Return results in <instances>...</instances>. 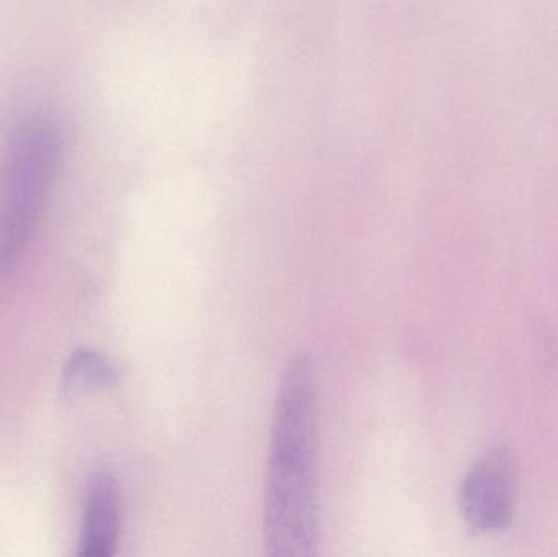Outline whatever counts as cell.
<instances>
[{
  "label": "cell",
  "instance_id": "cell-3",
  "mask_svg": "<svg viewBox=\"0 0 558 557\" xmlns=\"http://www.w3.org/2000/svg\"><path fill=\"white\" fill-rule=\"evenodd\" d=\"M517 468L507 448H494L477 461L459 487V510L474 535L504 532L517 517Z\"/></svg>",
  "mask_w": 558,
  "mask_h": 557
},
{
  "label": "cell",
  "instance_id": "cell-2",
  "mask_svg": "<svg viewBox=\"0 0 558 557\" xmlns=\"http://www.w3.org/2000/svg\"><path fill=\"white\" fill-rule=\"evenodd\" d=\"M61 154L58 123L35 114L13 131L0 160V280L22 261L54 182Z\"/></svg>",
  "mask_w": 558,
  "mask_h": 557
},
{
  "label": "cell",
  "instance_id": "cell-4",
  "mask_svg": "<svg viewBox=\"0 0 558 557\" xmlns=\"http://www.w3.org/2000/svg\"><path fill=\"white\" fill-rule=\"evenodd\" d=\"M121 530L120 491L111 474L100 473L88 487L82 526L81 555L110 557L117 552Z\"/></svg>",
  "mask_w": 558,
  "mask_h": 557
},
{
  "label": "cell",
  "instance_id": "cell-1",
  "mask_svg": "<svg viewBox=\"0 0 558 557\" xmlns=\"http://www.w3.org/2000/svg\"><path fill=\"white\" fill-rule=\"evenodd\" d=\"M317 389L311 362L295 356L279 385L265 494V549L314 556L318 545Z\"/></svg>",
  "mask_w": 558,
  "mask_h": 557
},
{
  "label": "cell",
  "instance_id": "cell-5",
  "mask_svg": "<svg viewBox=\"0 0 558 557\" xmlns=\"http://www.w3.org/2000/svg\"><path fill=\"white\" fill-rule=\"evenodd\" d=\"M120 379V368L113 360L108 359L97 350H75L71 359L65 363L62 373V392L65 398H78V396L92 395L113 388Z\"/></svg>",
  "mask_w": 558,
  "mask_h": 557
}]
</instances>
